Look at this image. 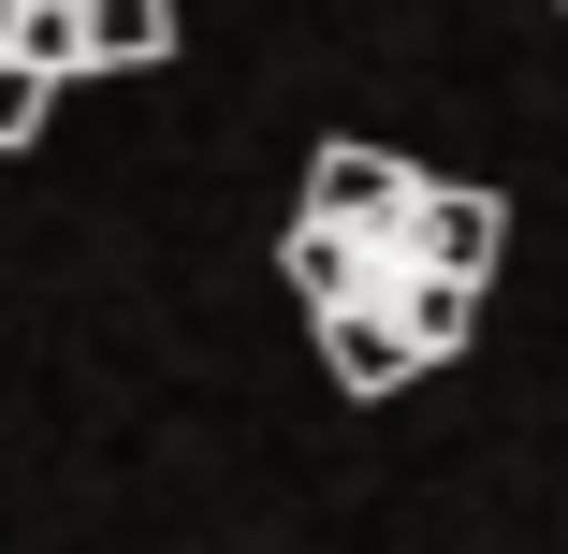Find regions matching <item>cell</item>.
<instances>
[{
    "label": "cell",
    "instance_id": "cell-3",
    "mask_svg": "<svg viewBox=\"0 0 568 554\" xmlns=\"http://www.w3.org/2000/svg\"><path fill=\"white\" fill-rule=\"evenodd\" d=\"M554 16H568V0H554Z\"/></svg>",
    "mask_w": 568,
    "mask_h": 554
},
{
    "label": "cell",
    "instance_id": "cell-1",
    "mask_svg": "<svg viewBox=\"0 0 568 554\" xmlns=\"http://www.w3.org/2000/svg\"><path fill=\"white\" fill-rule=\"evenodd\" d=\"M496 249H510V204L481 175H437L408 147L335 132L306 161V190H292L277 278L306 306V351H321L335 394H408V380H437L481 336Z\"/></svg>",
    "mask_w": 568,
    "mask_h": 554
},
{
    "label": "cell",
    "instance_id": "cell-2",
    "mask_svg": "<svg viewBox=\"0 0 568 554\" xmlns=\"http://www.w3.org/2000/svg\"><path fill=\"white\" fill-rule=\"evenodd\" d=\"M175 59V0H0V147L59 118V88Z\"/></svg>",
    "mask_w": 568,
    "mask_h": 554
}]
</instances>
